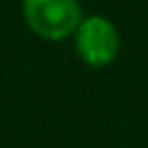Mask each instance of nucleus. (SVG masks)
I'll return each instance as SVG.
<instances>
[{
    "instance_id": "obj_1",
    "label": "nucleus",
    "mask_w": 148,
    "mask_h": 148,
    "mask_svg": "<svg viewBox=\"0 0 148 148\" xmlns=\"http://www.w3.org/2000/svg\"><path fill=\"white\" fill-rule=\"evenodd\" d=\"M25 25L49 42L72 37L83 18L79 0H21Z\"/></svg>"
},
{
    "instance_id": "obj_2",
    "label": "nucleus",
    "mask_w": 148,
    "mask_h": 148,
    "mask_svg": "<svg viewBox=\"0 0 148 148\" xmlns=\"http://www.w3.org/2000/svg\"><path fill=\"white\" fill-rule=\"evenodd\" d=\"M72 37H74L76 56L90 67L111 65L120 49V37H118L116 25L99 14L83 16Z\"/></svg>"
}]
</instances>
